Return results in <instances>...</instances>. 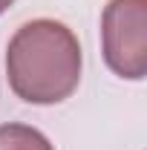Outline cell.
Masks as SVG:
<instances>
[{
	"mask_svg": "<svg viewBox=\"0 0 147 150\" xmlns=\"http://www.w3.org/2000/svg\"><path fill=\"white\" fill-rule=\"evenodd\" d=\"M81 43L75 32L52 18L23 23L6 46V78L26 104H61L81 84Z\"/></svg>",
	"mask_w": 147,
	"mask_h": 150,
	"instance_id": "cell-1",
	"label": "cell"
},
{
	"mask_svg": "<svg viewBox=\"0 0 147 150\" xmlns=\"http://www.w3.org/2000/svg\"><path fill=\"white\" fill-rule=\"evenodd\" d=\"M101 52L118 78L147 75V0H110L101 15Z\"/></svg>",
	"mask_w": 147,
	"mask_h": 150,
	"instance_id": "cell-2",
	"label": "cell"
},
{
	"mask_svg": "<svg viewBox=\"0 0 147 150\" xmlns=\"http://www.w3.org/2000/svg\"><path fill=\"white\" fill-rule=\"evenodd\" d=\"M0 150H55V144L29 124H0Z\"/></svg>",
	"mask_w": 147,
	"mask_h": 150,
	"instance_id": "cell-3",
	"label": "cell"
},
{
	"mask_svg": "<svg viewBox=\"0 0 147 150\" xmlns=\"http://www.w3.org/2000/svg\"><path fill=\"white\" fill-rule=\"evenodd\" d=\"M12 3H15V0H0V15H3V12H6V9H9Z\"/></svg>",
	"mask_w": 147,
	"mask_h": 150,
	"instance_id": "cell-4",
	"label": "cell"
}]
</instances>
